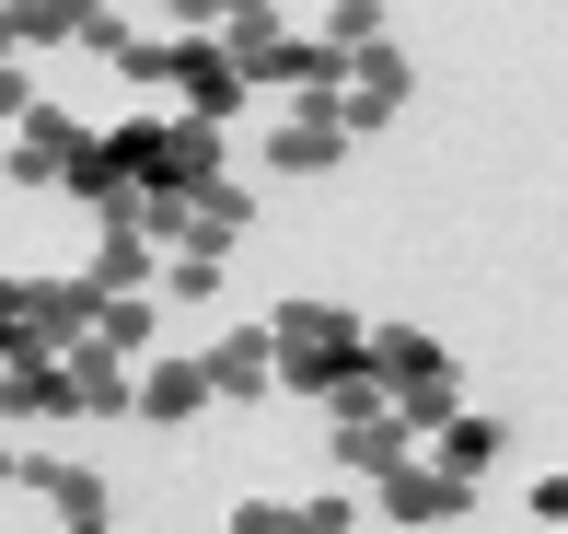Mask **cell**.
Masks as SVG:
<instances>
[{
    "mask_svg": "<svg viewBox=\"0 0 568 534\" xmlns=\"http://www.w3.org/2000/svg\"><path fill=\"white\" fill-rule=\"evenodd\" d=\"M406 93H418V70H406V47H395V36H383V47H359V59H348V93H337L348 140L395 129V117H406Z\"/></svg>",
    "mask_w": 568,
    "mask_h": 534,
    "instance_id": "5b68a950",
    "label": "cell"
},
{
    "mask_svg": "<svg viewBox=\"0 0 568 534\" xmlns=\"http://www.w3.org/2000/svg\"><path fill=\"white\" fill-rule=\"evenodd\" d=\"M105 151L128 163V187L140 198H210L221 174H232V129H197V117H116L105 129Z\"/></svg>",
    "mask_w": 568,
    "mask_h": 534,
    "instance_id": "7a4b0ae2",
    "label": "cell"
},
{
    "mask_svg": "<svg viewBox=\"0 0 568 534\" xmlns=\"http://www.w3.org/2000/svg\"><path fill=\"white\" fill-rule=\"evenodd\" d=\"M93 349H116V361H151V349H163V302H105V314H93Z\"/></svg>",
    "mask_w": 568,
    "mask_h": 534,
    "instance_id": "5bb4252c",
    "label": "cell"
},
{
    "mask_svg": "<svg viewBox=\"0 0 568 534\" xmlns=\"http://www.w3.org/2000/svg\"><path fill=\"white\" fill-rule=\"evenodd\" d=\"M372 384H383V406H395L418 442L442 419H464V361L442 337H418V325H372Z\"/></svg>",
    "mask_w": 568,
    "mask_h": 534,
    "instance_id": "3957f363",
    "label": "cell"
},
{
    "mask_svg": "<svg viewBox=\"0 0 568 534\" xmlns=\"http://www.w3.org/2000/svg\"><path fill=\"white\" fill-rule=\"evenodd\" d=\"M12 36H23V47H82V0H23Z\"/></svg>",
    "mask_w": 568,
    "mask_h": 534,
    "instance_id": "2e32d148",
    "label": "cell"
},
{
    "mask_svg": "<svg viewBox=\"0 0 568 534\" xmlns=\"http://www.w3.org/2000/svg\"><path fill=\"white\" fill-rule=\"evenodd\" d=\"M314 36L337 47V59H359V47H383V12H372V0H325V12H314Z\"/></svg>",
    "mask_w": 568,
    "mask_h": 534,
    "instance_id": "9a60e30c",
    "label": "cell"
},
{
    "mask_svg": "<svg viewBox=\"0 0 568 534\" xmlns=\"http://www.w3.org/2000/svg\"><path fill=\"white\" fill-rule=\"evenodd\" d=\"M255 151H267V174H337L348 163V117L337 105H278V129Z\"/></svg>",
    "mask_w": 568,
    "mask_h": 534,
    "instance_id": "9c48e42d",
    "label": "cell"
},
{
    "mask_svg": "<svg viewBox=\"0 0 568 534\" xmlns=\"http://www.w3.org/2000/svg\"><path fill=\"white\" fill-rule=\"evenodd\" d=\"M59 372H70V419H128V395H140V361H116V349H93V337L70 349Z\"/></svg>",
    "mask_w": 568,
    "mask_h": 534,
    "instance_id": "8fae6325",
    "label": "cell"
},
{
    "mask_svg": "<svg viewBox=\"0 0 568 534\" xmlns=\"http://www.w3.org/2000/svg\"><path fill=\"white\" fill-rule=\"evenodd\" d=\"M232 534H302L291 500H232Z\"/></svg>",
    "mask_w": 568,
    "mask_h": 534,
    "instance_id": "ffe728a7",
    "label": "cell"
},
{
    "mask_svg": "<svg viewBox=\"0 0 568 534\" xmlns=\"http://www.w3.org/2000/svg\"><path fill=\"white\" fill-rule=\"evenodd\" d=\"M197 372H210V406H255V395H278V349H267V325H221V337L197 349Z\"/></svg>",
    "mask_w": 568,
    "mask_h": 534,
    "instance_id": "ba28073f",
    "label": "cell"
},
{
    "mask_svg": "<svg viewBox=\"0 0 568 534\" xmlns=\"http://www.w3.org/2000/svg\"><path fill=\"white\" fill-rule=\"evenodd\" d=\"M267 349H278V395H314V406L372 372V325H359L348 302H314V291H291L267 314Z\"/></svg>",
    "mask_w": 568,
    "mask_h": 534,
    "instance_id": "6da1fadb",
    "label": "cell"
},
{
    "mask_svg": "<svg viewBox=\"0 0 568 534\" xmlns=\"http://www.w3.org/2000/svg\"><path fill=\"white\" fill-rule=\"evenodd\" d=\"M302 512V534H348L359 523V488H314V500H291Z\"/></svg>",
    "mask_w": 568,
    "mask_h": 534,
    "instance_id": "ac0fdd59",
    "label": "cell"
},
{
    "mask_svg": "<svg viewBox=\"0 0 568 534\" xmlns=\"http://www.w3.org/2000/svg\"><path fill=\"white\" fill-rule=\"evenodd\" d=\"M151 302H221V256H163V291Z\"/></svg>",
    "mask_w": 568,
    "mask_h": 534,
    "instance_id": "e0dca14e",
    "label": "cell"
},
{
    "mask_svg": "<svg viewBox=\"0 0 568 534\" xmlns=\"http://www.w3.org/2000/svg\"><path fill=\"white\" fill-rule=\"evenodd\" d=\"M418 453H429V465H442V476H464V488H476V476H487V465H499V453H510V430L487 419V406H464V419H442V430H429Z\"/></svg>",
    "mask_w": 568,
    "mask_h": 534,
    "instance_id": "7c38bea8",
    "label": "cell"
},
{
    "mask_svg": "<svg viewBox=\"0 0 568 534\" xmlns=\"http://www.w3.org/2000/svg\"><path fill=\"white\" fill-rule=\"evenodd\" d=\"M82 151H93L82 117H70V105H36L12 140H0V174H12V187H70V163H82Z\"/></svg>",
    "mask_w": 568,
    "mask_h": 534,
    "instance_id": "277c9868",
    "label": "cell"
},
{
    "mask_svg": "<svg viewBox=\"0 0 568 534\" xmlns=\"http://www.w3.org/2000/svg\"><path fill=\"white\" fill-rule=\"evenodd\" d=\"M116 534H128V523H116Z\"/></svg>",
    "mask_w": 568,
    "mask_h": 534,
    "instance_id": "603a6c76",
    "label": "cell"
},
{
    "mask_svg": "<svg viewBox=\"0 0 568 534\" xmlns=\"http://www.w3.org/2000/svg\"><path fill=\"white\" fill-rule=\"evenodd\" d=\"M36 105H47V93H36V70H23V59H0V140H12Z\"/></svg>",
    "mask_w": 568,
    "mask_h": 534,
    "instance_id": "d6986e66",
    "label": "cell"
},
{
    "mask_svg": "<svg viewBox=\"0 0 568 534\" xmlns=\"http://www.w3.org/2000/svg\"><path fill=\"white\" fill-rule=\"evenodd\" d=\"M128 419H140V430L210 419V372H197V349H151V361H140V395H128Z\"/></svg>",
    "mask_w": 568,
    "mask_h": 534,
    "instance_id": "8992f818",
    "label": "cell"
},
{
    "mask_svg": "<svg viewBox=\"0 0 568 534\" xmlns=\"http://www.w3.org/2000/svg\"><path fill=\"white\" fill-rule=\"evenodd\" d=\"M372 512L406 523V534H429V523H464V512H476V488H464V476H442V465L418 453V465H395V476L372 488Z\"/></svg>",
    "mask_w": 568,
    "mask_h": 534,
    "instance_id": "52a82bcc",
    "label": "cell"
},
{
    "mask_svg": "<svg viewBox=\"0 0 568 534\" xmlns=\"http://www.w3.org/2000/svg\"><path fill=\"white\" fill-rule=\"evenodd\" d=\"M23 488L59 512V534H70V523H105V465H82V453H47V442H36V453H23Z\"/></svg>",
    "mask_w": 568,
    "mask_h": 534,
    "instance_id": "30bf717a",
    "label": "cell"
},
{
    "mask_svg": "<svg viewBox=\"0 0 568 534\" xmlns=\"http://www.w3.org/2000/svg\"><path fill=\"white\" fill-rule=\"evenodd\" d=\"M534 512H546V523L568 534V476H534Z\"/></svg>",
    "mask_w": 568,
    "mask_h": 534,
    "instance_id": "44dd1931",
    "label": "cell"
},
{
    "mask_svg": "<svg viewBox=\"0 0 568 534\" xmlns=\"http://www.w3.org/2000/svg\"><path fill=\"white\" fill-rule=\"evenodd\" d=\"M244 221H255V187H244V174H221L210 198H186V244H174V256H232Z\"/></svg>",
    "mask_w": 568,
    "mask_h": 534,
    "instance_id": "4fadbf2b",
    "label": "cell"
},
{
    "mask_svg": "<svg viewBox=\"0 0 568 534\" xmlns=\"http://www.w3.org/2000/svg\"><path fill=\"white\" fill-rule=\"evenodd\" d=\"M0 488H23V442H0Z\"/></svg>",
    "mask_w": 568,
    "mask_h": 534,
    "instance_id": "7402d4cb",
    "label": "cell"
}]
</instances>
